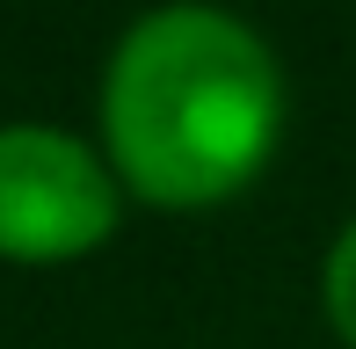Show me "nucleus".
<instances>
[{
  "mask_svg": "<svg viewBox=\"0 0 356 349\" xmlns=\"http://www.w3.org/2000/svg\"><path fill=\"white\" fill-rule=\"evenodd\" d=\"M124 182L102 146L58 124H0V262L58 269L109 247Z\"/></svg>",
  "mask_w": 356,
  "mask_h": 349,
  "instance_id": "obj_2",
  "label": "nucleus"
},
{
  "mask_svg": "<svg viewBox=\"0 0 356 349\" xmlns=\"http://www.w3.org/2000/svg\"><path fill=\"white\" fill-rule=\"evenodd\" d=\"M95 117L124 197L153 211H218L269 174L291 88L254 22L211 0H168L117 37Z\"/></svg>",
  "mask_w": 356,
  "mask_h": 349,
  "instance_id": "obj_1",
  "label": "nucleus"
},
{
  "mask_svg": "<svg viewBox=\"0 0 356 349\" xmlns=\"http://www.w3.org/2000/svg\"><path fill=\"white\" fill-rule=\"evenodd\" d=\"M320 306H327L334 342H342V349H356V218H349L342 233H334L327 262H320Z\"/></svg>",
  "mask_w": 356,
  "mask_h": 349,
  "instance_id": "obj_3",
  "label": "nucleus"
}]
</instances>
